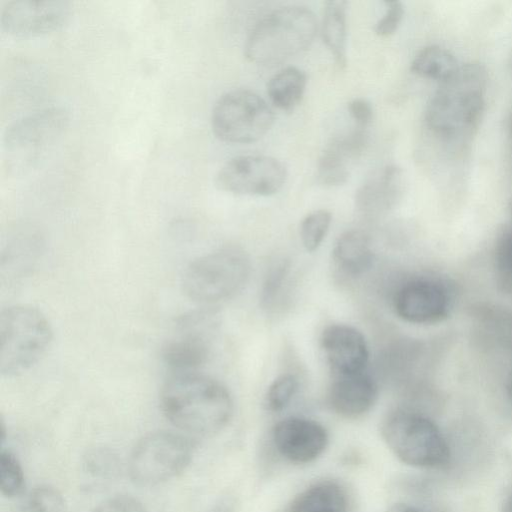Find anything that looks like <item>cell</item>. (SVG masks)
Returning a JSON list of instances; mask_svg holds the SVG:
<instances>
[{"label":"cell","mask_w":512,"mask_h":512,"mask_svg":"<svg viewBox=\"0 0 512 512\" xmlns=\"http://www.w3.org/2000/svg\"><path fill=\"white\" fill-rule=\"evenodd\" d=\"M394 308L397 315L407 322L434 323L447 316L449 299L439 283L417 279L400 287L394 298Z\"/></svg>","instance_id":"cell-14"},{"label":"cell","mask_w":512,"mask_h":512,"mask_svg":"<svg viewBox=\"0 0 512 512\" xmlns=\"http://www.w3.org/2000/svg\"><path fill=\"white\" fill-rule=\"evenodd\" d=\"M209 512H233L232 503L229 500H221Z\"/></svg>","instance_id":"cell-35"},{"label":"cell","mask_w":512,"mask_h":512,"mask_svg":"<svg viewBox=\"0 0 512 512\" xmlns=\"http://www.w3.org/2000/svg\"><path fill=\"white\" fill-rule=\"evenodd\" d=\"M288 272V266L281 263L273 267L264 283L262 301L268 307L275 303L279 295Z\"/></svg>","instance_id":"cell-31"},{"label":"cell","mask_w":512,"mask_h":512,"mask_svg":"<svg viewBox=\"0 0 512 512\" xmlns=\"http://www.w3.org/2000/svg\"><path fill=\"white\" fill-rule=\"evenodd\" d=\"M347 5L344 0L327 1L322 18V38L339 68L347 63Z\"/></svg>","instance_id":"cell-21"},{"label":"cell","mask_w":512,"mask_h":512,"mask_svg":"<svg viewBox=\"0 0 512 512\" xmlns=\"http://www.w3.org/2000/svg\"><path fill=\"white\" fill-rule=\"evenodd\" d=\"M367 144L366 129L355 130L334 137L323 150L317 167L318 182L327 187L344 184L353 162L363 153Z\"/></svg>","instance_id":"cell-16"},{"label":"cell","mask_w":512,"mask_h":512,"mask_svg":"<svg viewBox=\"0 0 512 512\" xmlns=\"http://www.w3.org/2000/svg\"><path fill=\"white\" fill-rule=\"evenodd\" d=\"M286 178V168L278 159L267 155H240L221 166L215 184L232 194L270 196L283 187Z\"/></svg>","instance_id":"cell-10"},{"label":"cell","mask_w":512,"mask_h":512,"mask_svg":"<svg viewBox=\"0 0 512 512\" xmlns=\"http://www.w3.org/2000/svg\"><path fill=\"white\" fill-rule=\"evenodd\" d=\"M381 436L404 464L416 468H440L448 464L450 449L437 425L410 410L390 412L381 423Z\"/></svg>","instance_id":"cell-5"},{"label":"cell","mask_w":512,"mask_h":512,"mask_svg":"<svg viewBox=\"0 0 512 512\" xmlns=\"http://www.w3.org/2000/svg\"><path fill=\"white\" fill-rule=\"evenodd\" d=\"M348 501L344 490L335 482L315 483L293 499L291 512H347Z\"/></svg>","instance_id":"cell-20"},{"label":"cell","mask_w":512,"mask_h":512,"mask_svg":"<svg viewBox=\"0 0 512 512\" xmlns=\"http://www.w3.org/2000/svg\"><path fill=\"white\" fill-rule=\"evenodd\" d=\"M117 455L108 448L90 450L83 461L84 471L94 478L110 479L119 472Z\"/></svg>","instance_id":"cell-27"},{"label":"cell","mask_w":512,"mask_h":512,"mask_svg":"<svg viewBox=\"0 0 512 512\" xmlns=\"http://www.w3.org/2000/svg\"><path fill=\"white\" fill-rule=\"evenodd\" d=\"M62 494L53 486L39 485L25 492L13 512H65Z\"/></svg>","instance_id":"cell-24"},{"label":"cell","mask_w":512,"mask_h":512,"mask_svg":"<svg viewBox=\"0 0 512 512\" xmlns=\"http://www.w3.org/2000/svg\"><path fill=\"white\" fill-rule=\"evenodd\" d=\"M193 453L194 443L183 433L150 432L139 439L131 450L127 471L138 486H157L182 474L189 466Z\"/></svg>","instance_id":"cell-7"},{"label":"cell","mask_w":512,"mask_h":512,"mask_svg":"<svg viewBox=\"0 0 512 512\" xmlns=\"http://www.w3.org/2000/svg\"><path fill=\"white\" fill-rule=\"evenodd\" d=\"M373 251L367 234L361 230L344 232L333 248V260L337 269L346 276H359L370 269Z\"/></svg>","instance_id":"cell-19"},{"label":"cell","mask_w":512,"mask_h":512,"mask_svg":"<svg viewBox=\"0 0 512 512\" xmlns=\"http://www.w3.org/2000/svg\"><path fill=\"white\" fill-rule=\"evenodd\" d=\"M272 439L283 457L298 464L314 461L328 444L326 429L320 423L302 417L279 421L272 430Z\"/></svg>","instance_id":"cell-13"},{"label":"cell","mask_w":512,"mask_h":512,"mask_svg":"<svg viewBox=\"0 0 512 512\" xmlns=\"http://www.w3.org/2000/svg\"><path fill=\"white\" fill-rule=\"evenodd\" d=\"M298 380L292 374L277 377L269 386L266 396V407L273 412L285 409L298 390Z\"/></svg>","instance_id":"cell-28"},{"label":"cell","mask_w":512,"mask_h":512,"mask_svg":"<svg viewBox=\"0 0 512 512\" xmlns=\"http://www.w3.org/2000/svg\"><path fill=\"white\" fill-rule=\"evenodd\" d=\"M404 188L402 170L388 165L366 180L356 192L358 211L367 217H377L391 209Z\"/></svg>","instance_id":"cell-18"},{"label":"cell","mask_w":512,"mask_h":512,"mask_svg":"<svg viewBox=\"0 0 512 512\" xmlns=\"http://www.w3.org/2000/svg\"><path fill=\"white\" fill-rule=\"evenodd\" d=\"M306 85L305 72L296 67H287L269 80L267 94L277 108L291 111L301 102Z\"/></svg>","instance_id":"cell-22"},{"label":"cell","mask_w":512,"mask_h":512,"mask_svg":"<svg viewBox=\"0 0 512 512\" xmlns=\"http://www.w3.org/2000/svg\"><path fill=\"white\" fill-rule=\"evenodd\" d=\"M507 395H508L509 400L512 403V372L510 373L508 383H507Z\"/></svg>","instance_id":"cell-37"},{"label":"cell","mask_w":512,"mask_h":512,"mask_svg":"<svg viewBox=\"0 0 512 512\" xmlns=\"http://www.w3.org/2000/svg\"><path fill=\"white\" fill-rule=\"evenodd\" d=\"M320 342L333 375L365 371L369 351L358 329L345 324L330 325L323 330Z\"/></svg>","instance_id":"cell-15"},{"label":"cell","mask_w":512,"mask_h":512,"mask_svg":"<svg viewBox=\"0 0 512 512\" xmlns=\"http://www.w3.org/2000/svg\"><path fill=\"white\" fill-rule=\"evenodd\" d=\"M348 111L358 128L366 129L373 119V107L364 98H355L348 104Z\"/></svg>","instance_id":"cell-33"},{"label":"cell","mask_w":512,"mask_h":512,"mask_svg":"<svg viewBox=\"0 0 512 512\" xmlns=\"http://www.w3.org/2000/svg\"><path fill=\"white\" fill-rule=\"evenodd\" d=\"M274 122V113L258 94L232 90L215 103L211 127L217 138L228 143H250L262 138Z\"/></svg>","instance_id":"cell-9"},{"label":"cell","mask_w":512,"mask_h":512,"mask_svg":"<svg viewBox=\"0 0 512 512\" xmlns=\"http://www.w3.org/2000/svg\"><path fill=\"white\" fill-rule=\"evenodd\" d=\"M386 512H425L423 509L407 503H396L388 508Z\"/></svg>","instance_id":"cell-34"},{"label":"cell","mask_w":512,"mask_h":512,"mask_svg":"<svg viewBox=\"0 0 512 512\" xmlns=\"http://www.w3.org/2000/svg\"><path fill=\"white\" fill-rule=\"evenodd\" d=\"M331 213L319 209L308 214L300 226V237L307 251L313 252L323 242L331 224Z\"/></svg>","instance_id":"cell-26"},{"label":"cell","mask_w":512,"mask_h":512,"mask_svg":"<svg viewBox=\"0 0 512 512\" xmlns=\"http://www.w3.org/2000/svg\"><path fill=\"white\" fill-rule=\"evenodd\" d=\"M72 5L63 0H9L0 9V25L9 35L34 37L67 23Z\"/></svg>","instance_id":"cell-11"},{"label":"cell","mask_w":512,"mask_h":512,"mask_svg":"<svg viewBox=\"0 0 512 512\" xmlns=\"http://www.w3.org/2000/svg\"><path fill=\"white\" fill-rule=\"evenodd\" d=\"M249 274L250 261L246 253L236 247H226L193 260L183 274L182 287L190 300L208 306L240 292Z\"/></svg>","instance_id":"cell-6"},{"label":"cell","mask_w":512,"mask_h":512,"mask_svg":"<svg viewBox=\"0 0 512 512\" xmlns=\"http://www.w3.org/2000/svg\"><path fill=\"white\" fill-rule=\"evenodd\" d=\"M92 512H147L144 505L130 495H116L99 503Z\"/></svg>","instance_id":"cell-32"},{"label":"cell","mask_w":512,"mask_h":512,"mask_svg":"<svg viewBox=\"0 0 512 512\" xmlns=\"http://www.w3.org/2000/svg\"><path fill=\"white\" fill-rule=\"evenodd\" d=\"M496 266L504 284L512 287V229L505 232L498 242Z\"/></svg>","instance_id":"cell-30"},{"label":"cell","mask_w":512,"mask_h":512,"mask_svg":"<svg viewBox=\"0 0 512 512\" xmlns=\"http://www.w3.org/2000/svg\"><path fill=\"white\" fill-rule=\"evenodd\" d=\"M213 322L205 314L186 317L163 347L165 364L174 372H196L210 356Z\"/></svg>","instance_id":"cell-12"},{"label":"cell","mask_w":512,"mask_h":512,"mask_svg":"<svg viewBox=\"0 0 512 512\" xmlns=\"http://www.w3.org/2000/svg\"><path fill=\"white\" fill-rule=\"evenodd\" d=\"M68 111L50 106L12 122L2 137V149L9 168L33 165L63 135L69 124Z\"/></svg>","instance_id":"cell-8"},{"label":"cell","mask_w":512,"mask_h":512,"mask_svg":"<svg viewBox=\"0 0 512 512\" xmlns=\"http://www.w3.org/2000/svg\"><path fill=\"white\" fill-rule=\"evenodd\" d=\"M487 73L479 63H467L455 70L431 97L425 122L437 136L461 141L477 129L485 109Z\"/></svg>","instance_id":"cell-2"},{"label":"cell","mask_w":512,"mask_h":512,"mask_svg":"<svg viewBox=\"0 0 512 512\" xmlns=\"http://www.w3.org/2000/svg\"><path fill=\"white\" fill-rule=\"evenodd\" d=\"M404 6L400 1L386 2V10L375 26V33L380 37H389L399 28L404 17Z\"/></svg>","instance_id":"cell-29"},{"label":"cell","mask_w":512,"mask_h":512,"mask_svg":"<svg viewBox=\"0 0 512 512\" xmlns=\"http://www.w3.org/2000/svg\"><path fill=\"white\" fill-rule=\"evenodd\" d=\"M378 396L374 379L365 371L346 375H333L328 389V403L338 415L356 418L368 412Z\"/></svg>","instance_id":"cell-17"},{"label":"cell","mask_w":512,"mask_h":512,"mask_svg":"<svg viewBox=\"0 0 512 512\" xmlns=\"http://www.w3.org/2000/svg\"><path fill=\"white\" fill-rule=\"evenodd\" d=\"M160 406L172 425L197 437L220 432L233 413L226 387L198 371L173 373L161 389Z\"/></svg>","instance_id":"cell-1"},{"label":"cell","mask_w":512,"mask_h":512,"mask_svg":"<svg viewBox=\"0 0 512 512\" xmlns=\"http://www.w3.org/2000/svg\"><path fill=\"white\" fill-rule=\"evenodd\" d=\"M317 31L314 13L291 5L266 15L251 31L245 44L246 58L259 65H275L303 52Z\"/></svg>","instance_id":"cell-3"},{"label":"cell","mask_w":512,"mask_h":512,"mask_svg":"<svg viewBox=\"0 0 512 512\" xmlns=\"http://www.w3.org/2000/svg\"><path fill=\"white\" fill-rule=\"evenodd\" d=\"M52 330L38 309L14 305L0 313V373L15 377L34 366L47 351Z\"/></svg>","instance_id":"cell-4"},{"label":"cell","mask_w":512,"mask_h":512,"mask_svg":"<svg viewBox=\"0 0 512 512\" xmlns=\"http://www.w3.org/2000/svg\"><path fill=\"white\" fill-rule=\"evenodd\" d=\"M502 512H512V494L507 497L503 504Z\"/></svg>","instance_id":"cell-36"},{"label":"cell","mask_w":512,"mask_h":512,"mask_svg":"<svg viewBox=\"0 0 512 512\" xmlns=\"http://www.w3.org/2000/svg\"><path fill=\"white\" fill-rule=\"evenodd\" d=\"M0 491L4 497L16 498L25 493V476L18 458L9 450L0 452Z\"/></svg>","instance_id":"cell-25"},{"label":"cell","mask_w":512,"mask_h":512,"mask_svg":"<svg viewBox=\"0 0 512 512\" xmlns=\"http://www.w3.org/2000/svg\"><path fill=\"white\" fill-rule=\"evenodd\" d=\"M458 68L454 55L439 45L421 49L411 62V71L423 78L440 83L448 79Z\"/></svg>","instance_id":"cell-23"}]
</instances>
